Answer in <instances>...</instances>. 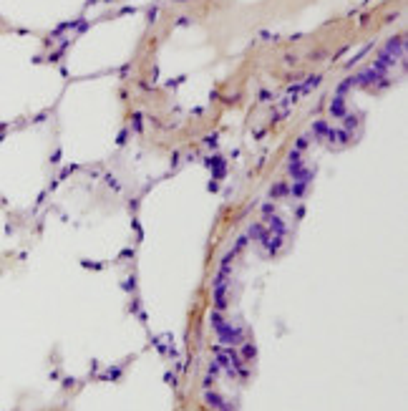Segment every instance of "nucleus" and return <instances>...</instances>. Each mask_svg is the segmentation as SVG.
I'll return each instance as SVG.
<instances>
[{"instance_id": "nucleus-2", "label": "nucleus", "mask_w": 408, "mask_h": 411, "mask_svg": "<svg viewBox=\"0 0 408 411\" xmlns=\"http://www.w3.org/2000/svg\"><path fill=\"white\" fill-rule=\"evenodd\" d=\"M217 361H219V366H224L229 373H237V371H240V364H237L232 348H219V351H217Z\"/></svg>"}, {"instance_id": "nucleus-3", "label": "nucleus", "mask_w": 408, "mask_h": 411, "mask_svg": "<svg viewBox=\"0 0 408 411\" xmlns=\"http://www.w3.org/2000/svg\"><path fill=\"white\" fill-rule=\"evenodd\" d=\"M249 237H254V240L265 242V240H267V229H265V227H260V225H252V227H249Z\"/></svg>"}, {"instance_id": "nucleus-4", "label": "nucleus", "mask_w": 408, "mask_h": 411, "mask_svg": "<svg viewBox=\"0 0 408 411\" xmlns=\"http://www.w3.org/2000/svg\"><path fill=\"white\" fill-rule=\"evenodd\" d=\"M270 232H277V235H283L285 232V225L280 217H270Z\"/></svg>"}, {"instance_id": "nucleus-1", "label": "nucleus", "mask_w": 408, "mask_h": 411, "mask_svg": "<svg viewBox=\"0 0 408 411\" xmlns=\"http://www.w3.org/2000/svg\"><path fill=\"white\" fill-rule=\"evenodd\" d=\"M212 320H214L217 336H219V341H222V343H237V341L242 338V330H240V328H235V325H229V323H224L219 316H212Z\"/></svg>"}]
</instances>
